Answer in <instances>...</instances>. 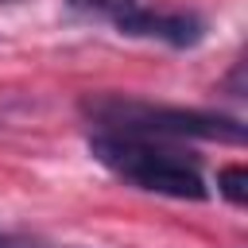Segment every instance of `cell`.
Wrapping results in <instances>:
<instances>
[{
  "instance_id": "obj_1",
  "label": "cell",
  "mask_w": 248,
  "mask_h": 248,
  "mask_svg": "<svg viewBox=\"0 0 248 248\" xmlns=\"http://www.w3.org/2000/svg\"><path fill=\"white\" fill-rule=\"evenodd\" d=\"M89 155L105 170H112L116 178L132 182L136 190L178 198V202H205L209 198L202 163L190 151L174 147L170 140H151V136H128V132H101V128H93Z\"/></svg>"
},
{
  "instance_id": "obj_2",
  "label": "cell",
  "mask_w": 248,
  "mask_h": 248,
  "mask_svg": "<svg viewBox=\"0 0 248 248\" xmlns=\"http://www.w3.org/2000/svg\"><path fill=\"white\" fill-rule=\"evenodd\" d=\"M81 112L101 132H128V136H151V140H217V143H244V124L225 112L209 108H182V105H155L140 97L101 93L85 97Z\"/></svg>"
},
{
  "instance_id": "obj_3",
  "label": "cell",
  "mask_w": 248,
  "mask_h": 248,
  "mask_svg": "<svg viewBox=\"0 0 248 248\" xmlns=\"http://www.w3.org/2000/svg\"><path fill=\"white\" fill-rule=\"evenodd\" d=\"M112 23L128 39H155V43H167L174 50L198 46L205 39V19L198 12H151L143 4H136V8L120 12Z\"/></svg>"
},
{
  "instance_id": "obj_4",
  "label": "cell",
  "mask_w": 248,
  "mask_h": 248,
  "mask_svg": "<svg viewBox=\"0 0 248 248\" xmlns=\"http://www.w3.org/2000/svg\"><path fill=\"white\" fill-rule=\"evenodd\" d=\"M140 0H66V8L74 16H89V19H116L120 12L136 8Z\"/></svg>"
},
{
  "instance_id": "obj_5",
  "label": "cell",
  "mask_w": 248,
  "mask_h": 248,
  "mask_svg": "<svg viewBox=\"0 0 248 248\" xmlns=\"http://www.w3.org/2000/svg\"><path fill=\"white\" fill-rule=\"evenodd\" d=\"M217 194L232 205H244L248 202V170L244 167H221L217 170Z\"/></svg>"
},
{
  "instance_id": "obj_6",
  "label": "cell",
  "mask_w": 248,
  "mask_h": 248,
  "mask_svg": "<svg viewBox=\"0 0 248 248\" xmlns=\"http://www.w3.org/2000/svg\"><path fill=\"white\" fill-rule=\"evenodd\" d=\"M0 248H74V244H54V240H43V236H31V232L0 229Z\"/></svg>"
},
{
  "instance_id": "obj_7",
  "label": "cell",
  "mask_w": 248,
  "mask_h": 248,
  "mask_svg": "<svg viewBox=\"0 0 248 248\" xmlns=\"http://www.w3.org/2000/svg\"><path fill=\"white\" fill-rule=\"evenodd\" d=\"M0 4H4V0H0Z\"/></svg>"
}]
</instances>
